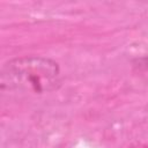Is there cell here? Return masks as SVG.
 I'll list each match as a JSON object with an SVG mask.
<instances>
[{"label": "cell", "instance_id": "cell-1", "mask_svg": "<svg viewBox=\"0 0 148 148\" xmlns=\"http://www.w3.org/2000/svg\"><path fill=\"white\" fill-rule=\"evenodd\" d=\"M61 83L59 64L46 57L28 56L6 61L0 72V88L10 92L45 94Z\"/></svg>", "mask_w": 148, "mask_h": 148}, {"label": "cell", "instance_id": "cell-2", "mask_svg": "<svg viewBox=\"0 0 148 148\" xmlns=\"http://www.w3.org/2000/svg\"><path fill=\"white\" fill-rule=\"evenodd\" d=\"M127 148H148V143H142V142H138V143H133V145L128 146Z\"/></svg>", "mask_w": 148, "mask_h": 148}]
</instances>
